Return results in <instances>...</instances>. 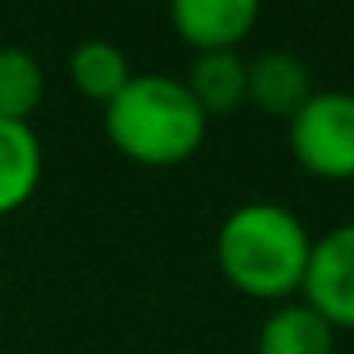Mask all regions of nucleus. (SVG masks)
Instances as JSON below:
<instances>
[{
  "label": "nucleus",
  "mask_w": 354,
  "mask_h": 354,
  "mask_svg": "<svg viewBox=\"0 0 354 354\" xmlns=\"http://www.w3.org/2000/svg\"><path fill=\"white\" fill-rule=\"evenodd\" d=\"M290 153L320 179H354V95L313 92L290 118Z\"/></svg>",
  "instance_id": "nucleus-3"
},
{
  "label": "nucleus",
  "mask_w": 354,
  "mask_h": 354,
  "mask_svg": "<svg viewBox=\"0 0 354 354\" xmlns=\"http://www.w3.org/2000/svg\"><path fill=\"white\" fill-rule=\"evenodd\" d=\"M313 95L305 62L290 50H267L248 62V103L278 118H293Z\"/></svg>",
  "instance_id": "nucleus-6"
},
{
  "label": "nucleus",
  "mask_w": 354,
  "mask_h": 354,
  "mask_svg": "<svg viewBox=\"0 0 354 354\" xmlns=\"http://www.w3.org/2000/svg\"><path fill=\"white\" fill-rule=\"evenodd\" d=\"M130 77H133L130 57H126L115 42L88 39L69 54V80L77 84V92L84 95V100L100 103V107H107V103L130 84Z\"/></svg>",
  "instance_id": "nucleus-10"
},
{
  "label": "nucleus",
  "mask_w": 354,
  "mask_h": 354,
  "mask_svg": "<svg viewBox=\"0 0 354 354\" xmlns=\"http://www.w3.org/2000/svg\"><path fill=\"white\" fill-rule=\"evenodd\" d=\"M255 354H335V328L305 301L278 305L255 335Z\"/></svg>",
  "instance_id": "nucleus-9"
},
{
  "label": "nucleus",
  "mask_w": 354,
  "mask_h": 354,
  "mask_svg": "<svg viewBox=\"0 0 354 354\" xmlns=\"http://www.w3.org/2000/svg\"><path fill=\"white\" fill-rule=\"evenodd\" d=\"M301 293L331 328H354V221L313 240Z\"/></svg>",
  "instance_id": "nucleus-4"
},
{
  "label": "nucleus",
  "mask_w": 354,
  "mask_h": 354,
  "mask_svg": "<svg viewBox=\"0 0 354 354\" xmlns=\"http://www.w3.org/2000/svg\"><path fill=\"white\" fill-rule=\"evenodd\" d=\"M259 19L255 0H176L171 4V27L198 54L214 50H236Z\"/></svg>",
  "instance_id": "nucleus-5"
},
{
  "label": "nucleus",
  "mask_w": 354,
  "mask_h": 354,
  "mask_svg": "<svg viewBox=\"0 0 354 354\" xmlns=\"http://www.w3.org/2000/svg\"><path fill=\"white\" fill-rule=\"evenodd\" d=\"M187 92L202 107V115H229L240 103H248V62L236 50H214V54H194L191 69L183 77Z\"/></svg>",
  "instance_id": "nucleus-8"
},
{
  "label": "nucleus",
  "mask_w": 354,
  "mask_h": 354,
  "mask_svg": "<svg viewBox=\"0 0 354 354\" xmlns=\"http://www.w3.org/2000/svg\"><path fill=\"white\" fill-rule=\"evenodd\" d=\"M313 236L293 209L278 202L236 206L217 229V267L232 290L259 301H282L301 290Z\"/></svg>",
  "instance_id": "nucleus-1"
},
{
  "label": "nucleus",
  "mask_w": 354,
  "mask_h": 354,
  "mask_svg": "<svg viewBox=\"0 0 354 354\" xmlns=\"http://www.w3.org/2000/svg\"><path fill=\"white\" fill-rule=\"evenodd\" d=\"M46 95V73L24 46H0V118L27 122Z\"/></svg>",
  "instance_id": "nucleus-11"
},
{
  "label": "nucleus",
  "mask_w": 354,
  "mask_h": 354,
  "mask_svg": "<svg viewBox=\"0 0 354 354\" xmlns=\"http://www.w3.org/2000/svg\"><path fill=\"white\" fill-rule=\"evenodd\" d=\"M42 183V141L31 122L0 118V217L24 209Z\"/></svg>",
  "instance_id": "nucleus-7"
},
{
  "label": "nucleus",
  "mask_w": 354,
  "mask_h": 354,
  "mask_svg": "<svg viewBox=\"0 0 354 354\" xmlns=\"http://www.w3.org/2000/svg\"><path fill=\"white\" fill-rule=\"evenodd\" d=\"M209 118L183 80L133 73L130 84L103 107L107 141L141 168H171L191 160L206 141Z\"/></svg>",
  "instance_id": "nucleus-2"
}]
</instances>
